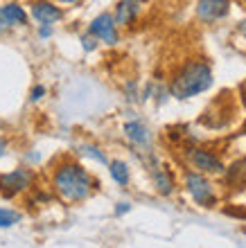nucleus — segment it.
I'll return each mask as SVG.
<instances>
[{
  "mask_svg": "<svg viewBox=\"0 0 246 248\" xmlns=\"http://www.w3.org/2000/svg\"><path fill=\"white\" fill-rule=\"evenodd\" d=\"M18 219H20L18 212L0 208V228H9V226H14V223H18Z\"/></svg>",
  "mask_w": 246,
  "mask_h": 248,
  "instance_id": "14",
  "label": "nucleus"
},
{
  "mask_svg": "<svg viewBox=\"0 0 246 248\" xmlns=\"http://www.w3.org/2000/svg\"><path fill=\"white\" fill-rule=\"evenodd\" d=\"M124 136L129 138L133 144H138V147L149 144V131H147V126H145L143 122H138V120L124 124Z\"/></svg>",
  "mask_w": 246,
  "mask_h": 248,
  "instance_id": "11",
  "label": "nucleus"
},
{
  "mask_svg": "<svg viewBox=\"0 0 246 248\" xmlns=\"http://www.w3.org/2000/svg\"><path fill=\"white\" fill-rule=\"evenodd\" d=\"M188 158H190V163L195 165V170L203 171V174H224V171H226L224 163H221L210 149H201V147L190 149Z\"/></svg>",
  "mask_w": 246,
  "mask_h": 248,
  "instance_id": "5",
  "label": "nucleus"
},
{
  "mask_svg": "<svg viewBox=\"0 0 246 248\" xmlns=\"http://www.w3.org/2000/svg\"><path fill=\"white\" fill-rule=\"evenodd\" d=\"M41 39H48V36H50V34H52V30H50V25H43V27H41Z\"/></svg>",
  "mask_w": 246,
  "mask_h": 248,
  "instance_id": "20",
  "label": "nucleus"
},
{
  "mask_svg": "<svg viewBox=\"0 0 246 248\" xmlns=\"http://www.w3.org/2000/svg\"><path fill=\"white\" fill-rule=\"evenodd\" d=\"M240 32L246 34V20H242V23H240Z\"/></svg>",
  "mask_w": 246,
  "mask_h": 248,
  "instance_id": "22",
  "label": "nucleus"
},
{
  "mask_svg": "<svg viewBox=\"0 0 246 248\" xmlns=\"http://www.w3.org/2000/svg\"><path fill=\"white\" fill-rule=\"evenodd\" d=\"M129 210H131V205H129V203H117V208H115V215H120V217H122V215H127Z\"/></svg>",
  "mask_w": 246,
  "mask_h": 248,
  "instance_id": "18",
  "label": "nucleus"
},
{
  "mask_svg": "<svg viewBox=\"0 0 246 248\" xmlns=\"http://www.w3.org/2000/svg\"><path fill=\"white\" fill-rule=\"evenodd\" d=\"M88 32L95 34L98 39H102L106 46H115L117 43V23H115V16H111L109 12L99 14L98 18H93Z\"/></svg>",
  "mask_w": 246,
  "mask_h": 248,
  "instance_id": "6",
  "label": "nucleus"
},
{
  "mask_svg": "<svg viewBox=\"0 0 246 248\" xmlns=\"http://www.w3.org/2000/svg\"><path fill=\"white\" fill-rule=\"evenodd\" d=\"M140 0H120L115 7V23L117 25H131L140 12Z\"/></svg>",
  "mask_w": 246,
  "mask_h": 248,
  "instance_id": "10",
  "label": "nucleus"
},
{
  "mask_svg": "<svg viewBox=\"0 0 246 248\" xmlns=\"http://www.w3.org/2000/svg\"><path fill=\"white\" fill-rule=\"evenodd\" d=\"M93 178L91 174L77 163L61 165L54 174V189L57 194L68 203H79L93 192Z\"/></svg>",
  "mask_w": 246,
  "mask_h": 248,
  "instance_id": "2",
  "label": "nucleus"
},
{
  "mask_svg": "<svg viewBox=\"0 0 246 248\" xmlns=\"http://www.w3.org/2000/svg\"><path fill=\"white\" fill-rule=\"evenodd\" d=\"M7 27H9V20L5 18V14H2V7H0V34L7 32Z\"/></svg>",
  "mask_w": 246,
  "mask_h": 248,
  "instance_id": "19",
  "label": "nucleus"
},
{
  "mask_svg": "<svg viewBox=\"0 0 246 248\" xmlns=\"http://www.w3.org/2000/svg\"><path fill=\"white\" fill-rule=\"evenodd\" d=\"M185 189L195 199L201 208H214L217 205V194H214L213 183L203 176V171H188L185 174Z\"/></svg>",
  "mask_w": 246,
  "mask_h": 248,
  "instance_id": "3",
  "label": "nucleus"
},
{
  "mask_svg": "<svg viewBox=\"0 0 246 248\" xmlns=\"http://www.w3.org/2000/svg\"><path fill=\"white\" fill-rule=\"evenodd\" d=\"M2 14H5V18L9 20V25H25V12H23V7H18L16 2H9V5L2 7Z\"/></svg>",
  "mask_w": 246,
  "mask_h": 248,
  "instance_id": "13",
  "label": "nucleus"
},
{
  "mask_svg": "<svg viewBox=\"0 0 246 248\" xmlns=\"http://www.w3.org/2000/svg\"><path fill=\"white\" fill-rule=\"evenodd\" d=\"M5 149H7V144H5V140H2V138H0V158L5 156Z\"/></svg>",
  "mask_w": 246,
  "mask_h": 248,
  "instance_id": "21",
  "label": "nucleus"
},
{
  "mask_svg": "<svg viewBox=\"0 0 246 248\" xmlns=\"http://www.w3.org/2000/svg\"><path fill=\"white\" fill-rule=\"evenodd\" d=\"M95 46H98V36H95V34H84V36H82V47H84L86 52H91V50H95Z\"/></svg>",
  "mask_w": 246,
  "mask_h": 248,
  "instance_id": "16",
  "label": "nucleus"
},
{
  "mask_svg": "<svg viewBox=\"0 0 246 248\" xmlns=\"http://www.w3.org/2000/svg\"><path fill=\"white\" fill-rule=\"evenodd\" d=\"M151 181H154V187L161 196H169L174 192V178H172V174L156 163L151 165Z\"/></svg>",
  "mask_w": 246,
  "mask_h": 248,
  "instance_id": "9",
  "label": "nucleus"
},
{
  "mask_svg": "<svg viewBox=\"0 0 246 248\" xmlns=\"http://www.w3.org/2000/svg\"><path fill=\"white\" fill-rule=\"evenodd\" d=\"M82 154H86V156L95 158V160H98V163H102V165H109L106 156H104V154L98 149V147H93V144H84V147H82Z\"/></svg>",
  "mask_w": 246,
  "mask_h": 248,
  "instance_id": "15",
  "label": "nucleus"
},
{
  "mask_svg": "<svg viewBox=\"0 0 246 248\" xmlns=\"http://www.w3.org/2000/svg\"><path fill=\"white\" fill-rule=\"evenodd\" d=\"M59 2H68V5H75V2H82V0H59Z\"/></svg>",
  "mask_w": 246,
  "mask_h": 248,
  "instance_id": "23",
  "label": "nucleus"
},
{
  "mask_svg": "<svg viewBox=\"0 0 246 248\" xmlns=\"http://www.w3.org/2000/svg\"><path fill=\"white\" fill-rule=\"evenodd\" d=\"M230 14V2L228 0H199L197 2V16L203 23H217Z\"/></svg>",
  "mask_w": 246,
  "mask_h": 248,
  "instance_id": "7",
  "label": "nucleus"
},
{
  "mask_svg": "<svg viewBox=\"0 0 246 248\" xmlns=\"http://www.w3.org/2000/svg\"><path fill=\"white\" fill-rule=\"evenodd\" d=\"M213 86V68L203 59H192L174 72L169 81V95L176 99H190L206 93Z\"/></svg>",
  "mask_w": 246,
  "mask_h": 248,
  "instance_id": "1",
  "label": "nucleus"
},
{
  "mask_svg": "<svg viewBox=\"0 0 246 248\" xmlns=\"http://www.w3.org/2000/svg\"><path fill=\"white\" fill-rule=\"evenodd\" d=\"M109 171H111V178L115 181L117 185H129V165L122 163V160H113V163H109Z\"/></svg>",
  "mask_w": 246,
  "mask_h": 248,
  "instance_id": "12",
  "label": "nucleus"
},
{
  "mask_svg": "<svg viewBox=\"0 0 246 248\" xmlns=\"http://www.w3.org/2000/svg\"><path fill=\"white\" fill-rule=\"evenodd\" d=\"M43 95H46V88H43V86H36V88L32 91V97H30V99H32V102H39Z\"/></svg>",
  "mask_w": 246,
  "mask_h": 248,
  "instance_id": "17",
  "label": "nucleus"
},
{
  "mask_svg": "<svg viewBox=\"0 0 246 248\" xmlns=\"http://www.w3.org/2000/svg\"><path fill=\"white\" fill-rule=\"evenodd\" d=\"M30 9H32V18L36 23H41V25H52V23H57L64 16V12L59 7H54L52 2H48V0H36V2H32Z\"/></svg>",
  "mask_w": 246,
  "mask_h": 248,
  "instance_id": "8",
  "label": "nucleus"
},
{
  "mask_svg": "<svg viewBox=\"0 0 246 248\" xmlns=\"http://www.w3.org/2000/svg\"><path fill=\"white\" fill-rule=\"evenodd\" d=\"M30 183H32V174L27 170H14L9 174H0V194L12 199L30 187Z\"/></svg>",
  "mask_w": 246,
  "mask_h": 248,
  "instance_id": "4",
  "label": "nucleus"
}]
</instances>
